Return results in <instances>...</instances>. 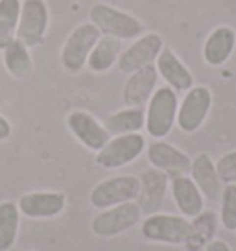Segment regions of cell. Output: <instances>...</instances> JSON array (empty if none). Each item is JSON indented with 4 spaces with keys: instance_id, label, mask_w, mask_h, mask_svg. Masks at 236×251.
<instances>
[{
    "instance_id": "cell-12",
    "label": "cell",
    "mask_w": 236,
    "mask_h": 251,
    "mask_svg": "<svg viewBox=\"0 0 236 251\" xmlns=\"http://www.w3.org/2000/svg\"><path fill=\"white\" fill-rule=\"evenodd\" d=\"M148 159L153 168L163 170L172 179L177 176H187L192 166V159L185 151L165 141H155L153 144H150Z\"/></svg>"
},
{
    "instance_id": "cell-14",
    "label": "cell",
    "mask_w": 236,
    "mask_h": 251,
    "mask_svg": "<svg viewBox=\"0 0 236 251\" xmlns=\"http://www.w3.org/2000/svg\"><path fill=\"white\" fill-rule=\"evenodd\" d=\"M67 205V198L63 192H30L19 200V212L35 220L54 218L61 214Z\"/></svg>"
},
{
    "instance_id": "cell-6",
    "label": "cell",
    "mask_w": 236,
    "mask_h": 251,
    "mask_svg": "<svg viewBox=\"0 0 236 251\" xmlns=\"http://www.w3.org/2000/svg\"><path fill=\"white\" fill-rule=\"evenodd\" d=\"M141 190V179L135 176H117L98 183L91 192V203L96 209H109L115 205L135 201Z\"/></svg>"
},
{
    "instance_id": "cell-9",
    "label": "cell",
    "mask_w": 236,
    "mask_h": 251,
    "mask_svg": "<svg viewBox=\"0 0 236 251\" xmlns=\"http://www.w3.org/2000/svg\"><path fill=\"white\" fill-rule=\"evenodd\" d=\"M48 28V8L45 0H24L17 26V39L24 47H37L45 39Z\"/></svg>"
},
{
    "instance_id": "cell-29",
    "label": "cell",
    "mask_w": 236,
    "mask_h": 251,
    "mask_svg": "<svg viewBox=\"0 0 236 251\" xmlns=\"http://www.w3.org/2000/svg\"><path fill=\"white\" fill-rule=\"evenodd\" d=\"M9 135H11V126L6 118L0 115V141H6Z\"/></svg>"
},
{
    "instance_id": "cell-17",
    "label": "cell",
    "mask_w": 236,
    "mask_h": 251,
    "mask_svg": "<svg viewBox=\"0 0 236 251\" xmlns=\"http://www.w3.org/2000/svg\"><path fill=\"white\" fill-rule=\"evenodd\" d=\"M155 63H157L155 65L157 72L163 76L168 87H172L175 93H185V91H190L194 87L192 72L170 48H163Z\"/></svg>"
},
{
    "instance_id": "cell-27",
    "label": "cell",
    "mask_w": 236,
    "mask_h": 251,
    "mask_svg": "<svg viewBox=\"0 0 236 251\" xmlns=\"http://www.w3.org/2000/svg\"><path fill=\"white\" fill-rule=\"evenodd\" d=\"M216 170L223 185H236V150L223 153L216 161Z\"/></svg>"
},
{
    "instance_id": "cell-3",
    "label": "cell",
    "mask_w": 236,
    "mask_h": 251,
    "mask_svg": "<svg viewBox=\"0 0 236 251\" xmlns=\"http://www.w3.org/2000/svg\"><path fill=\"white\" fill-rule=\"evenodd\" d=\"M141 218L142 211L137 201H127L103 209L100 214H96L91 222V229L100 238H111L133 229L141 222Z\"/></svg>"
},
{
    "instance_id": "cell-16",
    "label": "cell",
    "mask_w": 236,
    "mask_h": 251,
    "mask_svg": "<svg viewBox=\"0 0 236 251\" xmlns=\"http://www.w3.org/2000/svg\"><path fill=\"white\" fill-rule=\"evenodd\" d=\"M157 78L159 72L155 65H148L141 71H135L124 85V103L127 107H142L144 103L150 102L151 94L155 93Z\"/></svg>"
},
{
    "instance_id": "cell-5",
    "label": "cell",
    "mask_w": 236,
    "mask_h": 251,
    "mask_svg": "<svg viewBox=\"0 0 236 251\" xmlns=\"http://www.w3.org/2000/svg\"><path fill=\"white\" fill-rule=\"evenodd\" d=\"M212 107V93L205 85H194L187 91L177 109V126L185 133H196L205 124Z\"/></svg>"
},
{
    "instance_id": "cell-1",
    "label": "cell",
    "mask_w": 236,
    "mask_h": 251,
    "mask_svg": "<svg viewBox=\"0 0 236 251\" xmlns=\"http://www.w3.org/2000/svg\"><path fill=\"white\" fill-rule=\"evenodd\" d=\"M142 236L150 242L172 246H194L192 222L175 214H150L142 222Z\"/></svg>"
},
{
    "instance_id": "cell-18",
    "label": "cell",
    "mask_w": 236,
    "mask_h": 251,
    "mask_svg": "<svg viewBox=\"0 0 236 251\" xmlns=\"http://www.w3.org/2000/svg\"><path fill=\"white\" fill-rule=\"evenodd\" d=\"M236 48V31L231 26H218L203 45V59L211 67H221Z\"/></svg>"
},
{
    "instance_id": "cell-28",
    "label": "cell",
    "mask_w": 236,
    "mask_h": 251,
    "mask_svg": "<svg viewBox=\"0 0 236 251\" xmlns=\"http://www.w3.org/2000/svg\"><path fill=\"white\" fill-rule=\"evenodd\" d=\"M205 251H233L229 248V244L225 240H218V238H214L211 242L205 246Z\"/></svg>"
},
{
    "instance_id": "cell-20",
    "label": "cell",
    "mask_w": 236,
    "mask_h": 251,
    "mask_svg": "<svg viewBox=\"0 0 236 251\" xmlns=\"http://www.w3.org/2000/svg\"><path fill=\"white\" fill-rule=\"evenodd\" d=\"M146 126V113L142 107H126L122 111H117L105 118L103 127L109 135H127L139 133Z\"/></svg>"
},
{
    "instance_id": "cell-19",
    "label": "cell",
    "mask_w": 236,
    "mask_h": 251,
    "mask_svg": "<svg viewBox=\"0 0 236 251\" xmlns=\"http://www.w3.org/2000/svg\"><path fill=\"white\" fill-rule=\"evenodd\" d=\"M173 201L185 218H194L203 211V194L189 176H177L170 183Z\"/></svg>"
},
{
    "instance_id": "cell-10",
    "label": "cell",
    "mask_w": 236,
    "mask_h": 251,
    "mask_svg": "<svg viewBox=\"0 0 236 251\" xmlns=\"http://www.w3.org/2000/svg\"><path fill=\"white\" fill-rule=\"evenodd\" d=\"M163 50V39L157 33L142 35L139 41H135L126 52H122L118 57V67L126 74H133L135 71H141L148 65H153V61L159 57Z\"/></svg>"
},
{
    "instance_id": "cell-8",
    "label": "cell",
    "mask_w": 236,
    "mask_h": 251,
    "mask_svg": "<svg viewBox=\"0 0 236 251\" xmlns=\"http://www.w3.org/2000/svg\"><path fill=\"white\" fill-rule=\"evenodd\" d=\"M100 39V30L93 23L79 24L69 35L61 50V63L67 71L78 72L87 65V59Z\"/></svg>"
},
{
    "instance_id": "cell-15",
    "label": "cell",
    "mask_w": 236,
    "mask_h": 251,
    "mask_svg": "<svg viewBox=\"0 0 236 251\" xmlns=\"http://www.w3.org/2000/svg\"><path fill=\"white\" fill-rule=\"evenodd\" d=\"M190 174H192V181L197 185L199 192L203 198L211 200V201H218L223 192V183H221L218 170H216V163L209 153H197L192 159V166H190Z\"/></svg>"
},
{
    "instance_id": "cell-21",
    "label": "cell",
    "mask_w": 236,
    "mask_h": 251,
    "mask_svg": "<svg viewBox=\"0 0 236 251\" xmlns=\"http://www.w3.org/2000/svg\"><path fill=\"white\" fill-rule=\"evenodd\" d=\"M120 48H122L120 39L111 37V35H103L102 39H98V43L94 45L93 52L89 55V59H87L89 69L93 72L109 71L120 57Z\"/></svg>"
},
{
    "instance_id": "cell-26",
    "label": "cell",
    "mask_w": 236,
    "mask_h": 251,
    "mask_svg": "<svg viewBox=\"0 0 236 251\" xmlns=\"http://www.w3.org/2000/svg\"><path fill=\"white\" fill-rule=\"evenodd\" d=\"M220 222L223 229L236 231V185H225L221 192Z\"/></svg>"
},
{
    "instance_id": "cell-23",
    "label": "cell",
    "mask_w": 236,
    "mask_h": 251,
    "mask_svg": "<svg viewBox=\"0 0 236 251\" xmlns=\"http://www.w3.org/2000/svg\"><path fill=\"white\" fill-rule=\"evenodd\" d=\"M21 0H0V50L17 37V26L21 17Z\"/></svg>"
},
{
    "instance_id": "cell-7",
    "label": "cell",
    "mask_w": 236,
    "mask_h": 251,
    "mask_svg": "<svg viewBox=\"0 0 236 251\" xmlns=\"http://www.w3.org/2000/svg\"><path fill=\"white\" fill-rule=\"evenodd\" d=\"M144 148H146V139L141 133L118 135L96 153V165L107 170L122 168L133 163L144 151Z\"/></svg>"
},
{
    "instance_id": "cell-25",
    "label": "cell",
    "mask_w": 236,
    "mask_h": 251,
    "mask_svg": "<svg viewBox=\"0 0 236 251\" xmlns=\"http://www.w3.org/2000/svg\"><path fill=\"white\" fill-rule=\"evenodd\" d=\"M192 229H194V246L197 244H207L214 240V235L218 231V216L212 211H201L192 220Z\"/></svg>"
},
{
    "instance_id": "cell-22",
    "label": "cell",
    "mask_w": 236,
    "mask_h": 251,
    "mask_svg": "<svg viewBox=\"0 0 236 251\" xmlns=\"http://www.w3.org/2000/svg\"><path fill=\"white\" fill-rule=\"evenodd\" d=\"M4 65L11 76L19 79L28 78L33 71V63L28 47H24L19 39L11 41L8 47L4 48Z\"/></svg>"
},
{
    "instance_id": "cell-11",
    "label": "cell",
    "mask_w": 236,
    "mask_h": 251,
    "mask_svg": "<svg viewBox=\"0 0 236 251\" xmlns=\"http://www.w3.org/2000/svg\"><path fill=\"white\" fill-rule=\"evenodd\" d=\"M139 179H141V190H139V196L135 201L141 207L142 214H146V216L155 214L165 203L170 177L163 170H157L151 166Z\"/></svg>"
},
{
    "instance_id": "cell-13",
    "label": "cell",
    "mask_w": 236,
    "mask_h": 251,
    "mask_svg": "<svg viewBox=\"0 0 236 251\" xmlns=\"http://www.w3.org/2000/svg\"><path fill=\"white\" fill-rule=\"evenodd\" d=\"M67 126L74 133V137L89 150L100 151L111 141L107 129L85 111H72L67 117Z\"/></svg>"
},
{
    "instance_id": "cell-2",
    "label": "cell",
    "mask_w": 236,
    "mask_h": 251,
    "mask_svg": "<svg viewBox=\"0 0 236 251\" xmlns=\"http://www.w3.org/2000/svg\"><path fill=\"white\" fill-rule=\"evenodd\" d=\"M177 109H179V100L177 93L172 87H161L155 89L148 102L146 111V129L148 135L153 139H165L166 135L173 129V124L177 120Z\"/></svg>"
},
{
    "instance_id": "cell-24",
    "label": "cell",
    "mask_w": 236,
    "mask_h": 251,
    "mask_svg": "<svg viewBox=\"0 0 236 251\" xmlns=\"http://www.w3.org/2000/svg\"><path fill=\"white\" fill-rule=\"evenodd\" d=\"M21 212L13 201L0 203V251H9L13 248L19 233Z\"/></svg>"
},
{
    "instance_id": "cell-4",
    "label": "cell",
    "mask_w": 236,
    "mask_h": 251,
    "mask_svg": "<svg viewBox=\"0 0 236 251\" xmlns=\"http://www.w3.org/2000/svg\"><path fill=\"white\" fill-rule=\"evenodd\" d=\"M91 21L103 35L117 39H133L142 33V24L129 13H124L107 4H96L91 8Z\"/></svg>"
}]
</instances>
